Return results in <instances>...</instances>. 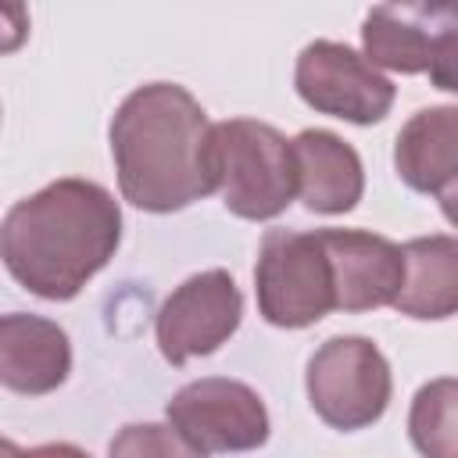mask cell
<instances>
[{"instance_id":"6da1fadb","label":"cell","mask_w":458,"mask_h":458,"mask_svg":"<svg viewBox=\"0 0 458 458\" xmlns=\"http://www.w3.org/2000/svg\"><path fill=\"white\" fill-rule=\"evenodd\" d=\"M111 157L122 197L140 211H182L218 190L215 125L179 82H147L118 104Z\"/></svg>"},{"instance_id":"7a4b0ae2","label":"cell","mask_w":458,"mask_h":458,"mask_svg":"<svg viewBox=\"0 0 458 458\" xmlns=\"http://www.w3.org/2000/svg\"><path fill=\"white\" fill-rule=\"evenodd\" d=\"M122 208L89 179H57L21 197L0 225L7 272L43 301H72L118 250Z\"/></svg>"},{"instance_id":"3957f363","label":"cell","mask_w":458,"mask_h":458,"mask_svg":"<svg viewBox=\"0 0 458 458\" xmlns=\"http://www.w3.org/2000/svg\"><path fill=\"white\" fill-rule=\"evenodd\" d=\"M215 165L222 204L236 218H276L297 197L293 140L258 118H229L215 125Z\"/></svg>"},{"instance_id":"277c9868","label":"cell","mask_w":458,"mask_h":458,"mask_svg":"<svg viewBox=\"0 0 458 458\" xmlns=\"http://www.w3.org/2000/svg\"><path fill=\"white\" fill-rule=\"evenodd\" d=\"M254 293L268 326L304 329L322 322L336 308V290L318 229H268L258 247Z\"/></svg>"},{"instance_id":"5b68a950","label":"cell","mask_w":458,"mask_h":458,"mask_svg":"<svg viewBox=\"0 0 458 458\" xmlns=\"http://www.w3.org/2000/svg\"><path fill=\"white\" fill-rule=\"evenodd\" d=\"M308 401L315 415L344 433L365 429L383 419L390 404V365L383 351L365 336H329L308 358L304 372Z\"/></svg>"},{"instance_id":"8992f818","label":"cell","mask_w":458,"mask_h":458,"mask_svg":"<svg viewBox=\"0 0 458 458\" xmlns=\"http://www.w3.org/2000/svg\"><path fill=\"white\" fill-rule=\"evenodd\" d=\"M168 422L204 454L254 451L268 440V411L254 386L225 376H204L172 394Z\"/></svg>"},{"instance_id":"52a82bcc","label":"cell","mask_w":458,"mask_h":458,"mask_svg":"<svg viewBox=\"0 0 458 458\" xmlns=\"http://www.w3.org/2000/svg\"><path fill=\"white\" fill-rule=\"evenodd\" d=\"M293 86L308 107L354 125L383 122L397 97L394 82L379 68H372L347 43H333V39H315L301 50L293 68Z\"/></svg>"},{"instance_id":"ba28073f","label":"cell","mask_w":458,"mask_h":458,"mask_svg":"<svg viewBox=\"0 0 458 458\" xmlns=\"http://www.w3.org/2000/svg\"><path fill=\"white\" fill-rule=\"evenodd\" d=\"M243 318V297L225 268H208L179 283L154 322L157 351L168 365H186L190 358L215 354Z\"/></svg>"},{"instance_id":"9c48e42d","label":"cell","mask_w":458,"mask_h":458,"mask_svg":"<svg viewBox=\"0 0 458 458\" xmlns=\"http://www.w3.org/2000/svg\"><path fill=\"white\" fill-rule=\"evenodd\" d=\"M340 311L394 304L404 286V250L369 229H318Z\"/></svg>"},{"instance_id":"30bf717a","label":"cell","mask_w":458,"mask_h":458,"mask_svg":"<svg viewBox=\"0 0 458 458\" xmlns=\"http://www.w3.org/2000/svg\"><path fill=\"white\" fill-rule=\"evenodd\" d=\"M72 372L68 333L43 318L11 311L0 318V383L14 394H50Z\"/></svg>"},{"instance_id":"8fae6325","label":"cell","mask_w":458,"mask_h":458,"mask_svg":"<svg viewBox=\"0 0 458 458\" xmlns=\"http://www.w3.org/2000/svg\"><path fill=\"white\" fill-rule=\"evenodd\" d=\"M297 197L308 211L344 215L365 193V172L358 150L329 129H304L293 136Z\"/></svg>"},{"instance_id":"7c38bea8","label":"cell","mask_w":458,"mask_h":458,"mask_svg":"<svg viewBox=\"0 0 458 458\" xmlns=\"http://www.w3.org/2000/svg\"><path fill=\"white\" fill-rule=\"evenodd\" d=\"M440 4H379L361 21V47L372 68L404 75L429 72Z\"/></svg>"},{"instance_id":"4fadbf2b","label":"cell","mask_w":458,"mask_h":458,"mask_svg":"<svg viewBox=\"0 0 458 458\" xmlns=\"http://www.w3.org/2000/svg\"><path fill=\"white\" fill-rule=\"evenodd\" d=\"M401 250L404 286L394 308L422 322L458 315V236H419Z\"/></svg>"},{"instance_id":"5bb4252c","label":"cell","mask_w":458,"mask_h":458,"mask_svg":"<svg viewBox=\"0 0 458 458\" xmlns=\"http://www.w3.org/2000/svg\"><path fill=\"white\" fill-rule=\"evenodd\" d=\"M458 161V104L415 111L394 143V168L404 186L429 193L440 186L447 168Z\"/></svg>"},{"instance_id":"9a60e30c","label":"cell","mask_w":458,"mask_h":458,"mask_svg":"<svg viewBox=\"0 0 458 458\" xmlns=\"http://www.w3.org/2000/svg\"><path fill=\"white\" fill-rule=\"evenodd\" d=\"M408 437L422 458H458V379L440 376L419 386L408 411Z\"/></svg>"},{"instance_id":"2e32d148","label":"cell","mask_w":458,"mask_h":458,"mask_svg":"<svg viewBox=\"0 0 458 458\" xmlns=\"http://www.w3.org/2000/svg\"><path fill=\"white\" fill-rule=\"evenodd\" d=\"M107 458H208L172 422H129L107 444Z\"/></svg>"},{"instance_id":"e0dca14e","label":"cell","mask_w":458,"mask_h":458,"mask_svg":"<svg viewBox=\"0 0 458 458\" xmlns=\"http://www.w3.org/2000/svg\"><path fill=\"white\" fill-rule=\"evenodd\" d=\"M429 82L444 93L458 97V4H440L437 14V39L429 61Z\"/></svg>"},{"instance_id":"ac0fdd59","label":"cell","mask_w":458,"mask_h":458,"mask_svg":"<svg viewBox=\"0 0 458 458\" xmlns=\"http://www.w3.org/2000/svg\"><path fill=\"white\" fill-rule=\"evenodd\" d=\"M0 458H89V454L82 447H75V444H39V447L21 451L14 440H4L0 444Z\"/></svg>"},{"instance_id":"d6986e66","label":"cell","mask_w":458,"mask_h":458,"mask_svg":"<svg viewBox=\"0 0 458 458\" xmlns=\"http://www.w3.org/2000/svg\"><path fill=\"white\" fill-rule=\"evenodd\" d=\"M433 197H437V204H440L444 218L458 229V161L447 168V175L440 179V186L433 190Z\"/></svg>"}]
</instances>
